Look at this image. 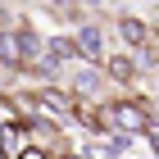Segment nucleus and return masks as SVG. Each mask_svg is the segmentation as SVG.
Returning a JSON list of instances; mask_svg holds the SVG:
<instances>
[{"mask_svg": "<svg viewBox=\"0 0 159 159\" xmlns=\"http://www.w3.org/2000/svg\"><path fill=\"white\" fill-rule=\"evenodd\" d=\"M105 123H109V127H118V132L132 141V136H141V132L150 127V114L141 109V105H132V100H118V105H109V109H105Z\"/></svg>", "mask_w": 159, "mask_h": 159, "instance_id": "obj_1", "label": "nucleus"}, {"mask_svg": "<svg viewBox=\"0 0 159 159\" xmlns=\"http://www.w3.org/2000/svg\"><path fill=\"white\" fill-rule=\"evenodd\" d=\"M46 46V41H37V32H32V27H23L18 23V32H9V59H37V50Z\"/></svg>", "mask_w": 159, "mask_h": 159, "instance_id": "obj_2", "label": "nucleus"}, {"mask_svg": "<svg viewBox=\"0 0 159 159\" xmlns=\"http://www.w3.org/2000/svg\"><path fill=\"white\" fill-rule=\"evenodd\" d=\"M23 150H27L23 127H18V123H0V155H5V159H18Z\"/></svg>", "mask_w": 159, "mask_h": 159, "instance_id": "obj_3", "label": "nucleus"}, {"mask_svg": "<svg viewBox=\"0 0 159 159\" xmlns=\"http://www.w3.org/2000/svg\"><path fill=\"white\" fill-rule=\"evenodd\" d=\"M118 32H123V41H127V46L150 50V27L141 23V18H123V23H118Z\"/></svg>", "mask_w": 159, "mask_h": 159, "instance_id": "obj_4", "label": "nucleus"}, {"mask_svg": "<svg viewBox=\"0 0 159 159\" xmlns=\"http://www.w3.org/2000/svg\"><path fill=\"white\" fill-rule=\"evenodd\" d=\"M73 41H77V55H82V59H91V64L105 55V46H100V27H82Z\"/></svg>", "mask_w": 159, "mask_h": 159, "instance_id": "obj_5", "label": "nucleus"}, {"mask_svg": "<svg viewBox=\"0 0 159 159\" xmlns=\"http://www.w3.org/2000/svg\"><path fill=\"white\" fill-rule=\"evenodd\" d=\"M37 109H46V114H73L77 105H73L68 91H41V96H37Z\"/></svg>", "mask_w": 159, "mask_h": 159, "instance_id": "obj_6", "label": "nucleus"}, {"mask_svg": "<svg viewBox=\"0 0 159 159\" xmlns=\"http://www.w3.org/2000/svg\"><path fill=\"white\" fill-rule=\"evenodd\" d=\"M105 68H109V77H114V82H132V77H136V64L127 59V55H114Z\"/></svg>", "mask_w": 159, "mask_h": 159, "instance_id": "obj_7", "label": "nucleus"}, {"mask_svg": "<svg viewBox=\"0 0 159 159\" xmlns=\"http://www.w3.org/2000/svg\"><path fill=\"white\" fill-rule=\"evenodd\" d=\"M73 82H77V96H86V91H96V86H100V82H105V77H100V73H96V68H82V73H77V77H73Z\"/></svg>", "mask_w": 159, "mask_h": 159, "instance_id": "obj_8", "label": "nucleus"}, {"mask_svg": "<svg viewBox=\"0 0 159 159\" xmlns=\"http://www.w3.org/2000/svg\"><path fill=\"white\" fill-rule=\"evenodd\" d=\"M50 5H55L59 18H77V0H50Z\"/></svg>", "mask_w": 159, "mask_h": 159, "instance_id": "obj_9", "label": "nucleus"}, {"mask_svg": "<svg viewBox=\"0 0 159 159\" xmlns=\"http://www.w3.org/2000/svg\"><path fill=\"white\" fill-rule=\"evenodd\" d=\"M18 159H50V155H46V150H41V146H27V150H23V155H18Z\"/></svg>", "mask_w": 159, "mask_h": 159, "instance_id": "obj_10", "label": "nucleus"}, {"mask_svg": "<svg viewBox=\"0 0 159 159\" xmlns=\"http://www.w3.org/2000/svg\"><path fill=\"white\" fill-rule=\"evenodd\" d=\"M82 5H100V0H82Z\"/></svg>", "mask_w": 159, "mask_h": 159, "instance_id": "obj_11", "label": "nucleus"}, {"mask_svg": "<svg viewBox=\"0 0 159 159\" xmlns=\"http://www.w3.org/2000/svg\"><path fill=\"white\" fill-rule=\"evenodd\" d=\"M68 159H82V155H68Z\"/></svg>", "mask_w": 159, "mask_h": 159, "instance_id": "obj_12", "label": "nucleus"}, {"mask_svg": "<svg viewBox=\"0 0 159 159\" xmlns=\"http://www.w3.org/2000/svg\"><path fill=\"white\" fill-rule=\"evenodd\" d=\"M155 27H159V18H155Z\"/></svg>", "mask_w": 159, "mask_h": 159, "instance_id": "obj_13", "label": "nucleus"}]
</instances>
